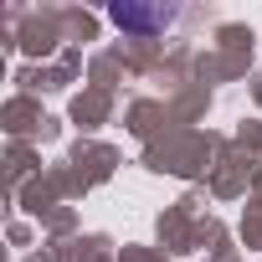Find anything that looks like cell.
Segmentation results:
<instances>
[{
	"instance_id": "1",
	"label": "cell",
	"mask_w": 262,
	"mask_h": 262,
	"mask_svg": "<svg viewBox=\"0 0 262 262\" xmlns=\"http://www.w3.org/2000/svg\"><path fill=\"white\" fill-rule=\"evenodd\" d=\"M113 21L128 26V31H155L170 21V11H134V6H113Z\"/></svg>"
}]
</instances>
